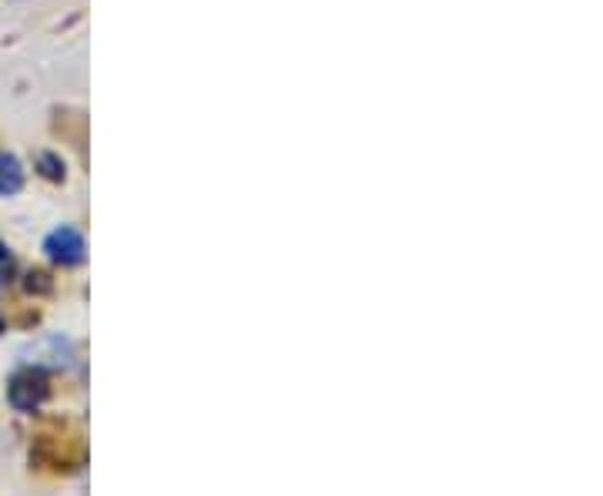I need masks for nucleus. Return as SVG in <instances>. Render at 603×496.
Here are the masks:
<instances>
[{"label": "nucleus", "instance_id": "1", "mask_svg": "<svg viewBox=\"0 0 603 496\" xmlns=\"http://www.w3.org/2000/svg\"><path fill=\"white\" fill-rule=\"evenodd\" d=\"M47 396H51V379L37 366L14 372L11 386H7V399H11L17 413H37V409L47 403Z\"/></svg>", "mask_w": 603, "mask_h": 496}, {"label": "nucleus", "instance_id": "2", "mask_svg": "<svg viewBox=\"0 0 603 496\" xmlns=\"http://www.w3.org/2000/svg\"><path fill=\"white\" fill-rule=\"evenodd\" d=\"M44 252H47V259L57 265H81L84 262V238H81V232H74V228L61 225L44 238Z\"/></svg>", "mask_w": 603, "mask_h": 496}, {"label": "nucleus", "instance_id": "3", "mask_svg": "<svg viewBox=\"0 0 603 496\" xmlns=\"http://www.w3.org/2000/svg\"><path fill=\"white\" fill-rule=\"evenodd\" d=\"M24 188V168L21 161L7 151H0V195H17Z\"/></svg>", "mask_w": 603, "mask_h": 496}, {"label": "nucleus", "instance_id": "4", "mask_svg": "<svg viewBox=\"0 0 603 496\" xmlns=\"http://www.w3.org/2000/svg\"><path fill=\"white\" fill-rule=\"evenodd\" d=\"M37 168H41V175H44V178H51V181H64V161L57 158V155H41V158H37Z\"/></svg>", "mask_w": 603, "mask_h": 496}, {"label": "nucleus", "instance_id": "5", "mask_svg": "<svg viewBox=\"0 0 603 496\" xmlns=\"http://www.w3.org/2000/svg\"><path fill=\"white\" fill-rule=\"evenodd\" d=\"M11 275H14V259H11V252H7V245L0 242V289H7Z\"/></svg>", "mask_w": 603, "mask_h": 496}, {"label": "nucleus", "instance_id": "6", "mask_svg": "<svg viewBox=\"0 0 603 496\" xmlns=\"http://www.w3.org/2000/svg\"><path fill=\"white\" fill-rule=\"evenodd\" d=\"M0 332H4V319H0Z\"/></svg>", "mask_w": 603, "mask_h": 496}]
</instances>
